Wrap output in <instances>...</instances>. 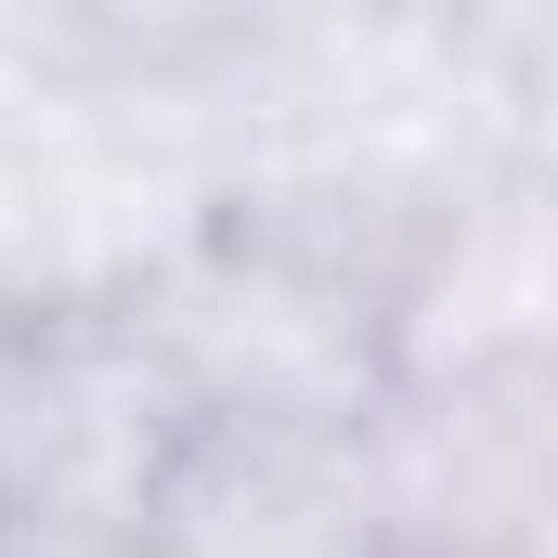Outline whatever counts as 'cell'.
<instances>
[{"label":"cell","instance_id":"1","mask_svg":"<svg viewBox=\"0 0 558 558\" xmlns=\"http://www.w3.org/2000/svg\"><path fill=\"white\" fill-rule=\"evenodd\" d=\"M118 312L169 364L182 416L351 428L390 390V299L312 247H286V234H260V221H234V208H208Z\"/></svg>","mask_w":558,"mask_h":558},{"label":"cell","instance_id":"2","mask_svg":"<svg viewBox=\"0 0 558 558\" xmlns=\"http://www.w3.org/2000/svg\"><path fill=\"white\" fill-rule=\"evenodd\" d=\"M182 390L131 338L118 299L92 312H0V546L131 558L143 494L182 441Z\"/></svg>","mask_w":558,"mask_h":558},{"label":"cell","instance_id":"3","mask_svg":"<svg viewBox=\"0 0 558 558\" xmlns=\"http://www.w3.org/2000/svg\"><path fill=\"white\" fill-rule=\"evenodd\" d=\"M364 481H377L390 558H546V507H558L546 351L403 364L364 403Z\"/></svg>","mask_w":558,"mask_h":558},{"label":"cell","instance_id":"4","mask_svg":"<svg viewBox=\"0 0 558 558\" xmlns=\"http://www.w3.org/2000/svg\"><path fill=\"white\" fill-rule=\"evenodd\" d=\"M131 558H390L364 416L351 428H274V416H195L143 494Z\"/></svg>","mask_w":558,"mask_h":558}]
</instances>
